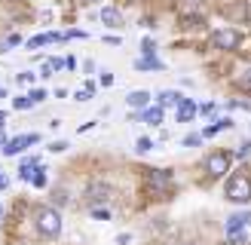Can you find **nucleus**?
Segmentation results:
<instances>
[{
  "mask_svg": "<svg viewBox=\"0 0 251 245\" xmlns=\"http://www.w3.org/2000/svg\"><path fill=\"white\" fill-rule=\"evenodd\" d=\"M184 98L178 95V92H159V104L162 107H175V104H181Z\"/></svg>",
  "mask_w": 251,
  "mask_h": 245,
  "instance_id": "nucleus-10",
  "label": "nucleus"
},
{
  "mask_svg": "<svg viewBox=\"0 0 251 245\" xmlns=\"http://www.w3.org/2000/svg\"><path fill=\"white\" fill-rule=\"evenodd\" d=\"M251 224V212H242V215H230L227 218V236L233 245H245V227Z\"/></svg>",
  "mask_w": 251,
  "mask_h": 245,
  "instance_id": "nucleus-2",
  "label": "nucleus"
},
{
  "mask_svg": "<svg viewBox=\"0 0 251 245\" xmlns=\"http://www.w3.org/2000/svg\"><path fill=\"white\" fill-rule=\"evenodd\" d=\"M205 169H208V175H211V178L227 175V169H230V156H227V153H215V156H208Z\"/></svg>",
  "mask_w": 251,
  "mask_h": 245,
  "instance_id": "nucleus-4",
  "label": "nucleus"
},
{
  "mask_svg": "<svg viewBox=\"0 0 251 245\" xmlns=\"http://www.w3.org/2000/svg\"><path fill=\"white\" fill-rule=\"evenodd\" d=\"M101 19H104V24H107V28H117V24H120V9L107 6V9L101 12Z\"/></svg>",
  "mask_w": 251,
  "mask_h": 245,
  "instance_id": "nucleus-11",
  "label": "nucleus"
},
{
  "mask_svg": "<svg viewBox=\"0 0 251 245\" xmlns=\"http://www.w3.org/2000/svg\"><path fill=\"white\" fill-rule=\"evenodd\" d=\"M150 181H153V187H169V181H172V175L169 172H159V169H150Z\"/></svg>",
  "mask_w": 251,
  "mask_h": 245,
  "instance_id": "nucleus-8",
  "label": "nucleus"
},
{
  "mask_svg": "<svg viewBox=\"0 0 251 245\" xmlns=\"http://www.w3.org/2000/svg\"><path fill=\"white\" fill-rule=\"evenodd\" d=\"M211 43H215L218 49H236V46H239V34L230 31V28H224V31H215Z\"/></svg>",
  "mask_w": 251,
  "mask_h": 245,
  "instance_id": "nucleus-5",
  "label": "nucleus"
},
{
  "mask_svg": "<svg viewBox=\"0 0 251 245\" xmlns=\"http://www.w3.org/2000/svg\"><path fill=\"white\" fill-rule=\"evenodd\" d=\"M31 181L37 184V187H43V184H46V172H43V169H37V172H34V178H31Z\"/></svg>",
  "mask_w": 251,
  "mask_h": 245,
  "instance_id": "nucleus-17",
  "label": "nucleus"
},
{
  "mask_svg": "<svg viewBox=\"0 0 251 245\" xmlns=\"http://www.w3.org/2000/svg\"><path fill=\"white\" fill-rule=\"evenodd\" d=\"M37 230H40L46 239H55L61 233V215L55 208H40V212H37Z\"/></svg>",
  "mask_w": 251,
  "mask_h": 245,
  "instance_id": "nucleus-1",
  "label": "nucleus"
},
{
  "mask_svg": "<svg viewBox=\"0 0 251 245\" xmlns=\"http://www.w3.org/2000/svg\"><path fill=\"white\" fill-rule=\"evenodd\" d=\"M107 193H110V187H104V184H95V187H89V199L101 202V199H107Z\"/></svg>",
  "mask_w": 251,
  "mask_h": 245,
  "instance_id": "nucleus-12",
  "label": "nucleus"
},
{
  "mask_svg": "<svg viewBox=\"0 0 251 245\" xmlns=\"http://www.w3.org/2000/svg\"><path fill=\"white\" fill-rule=\"evenodd\" d=\"M248 153H251V141H245V144L239 147V153H236V156H239V159H245Z\"/></svg>",
  "mask_w": 251,
  "mask_h": 245,
  "instance_id": "nucleus-19",
  "label": "nucleus"
},
{
  "mask_svg": "<svg viewBox=\"0 0 251 245\" xmlns=\"http://www.w3.org/2000/svg\"><path fill=\"white\" fill-rule=\"evenodd\" d=\"M193 117H196V104L190 101V98H184V101L178 104V120L187 122V120H193Z\"/></svg>",
  "mask_w": 251,
  "mask_h": 245,
  "instance_id": "nucleus-7",
  "label": "nucleus"
},
{
  "mask_svg": "<svg viewBox=\"0 0 251 245\" xmlns=\"http://www.w3.org/2000/svg\"><path fill=\"white\" fill-rule=\"evenodd\" d=\"M227 199L230 202H251V178L236 175L227 181Z\"/></svg>",
  "mask_w": 251,
  "mask_h": 245,
  "instance_id": "nucleus-3",
  "label": "nucleus"
},
{
  "mask_svg": "<svg viewBox=\"0 0 251 245\" xmlns=\"http://www.w3.org/2000/svg\"><path fill=\"white\" fill-rule=\"evenodd\" d=\"M65 147H68V144H65V141H55V144H52V147H49V150H55V153H61V150H65Z\"/></svg>",
  "mask_w": 251,
  "mask_h": 245,
  "instance_id": "nucleus-22",
  "label": "nucleus"
},
{
  "mask_svg": "<svg viewBox=\"0 0 251 245\" xmlns=\"http://www.w3.org/2000/svg\"><path fill=\"white\" fill-rule=\"evenodd\" d=\"M12 104H16V110H28V107L34 104V101H31V95H28V98H16V101H12Z\"/></svg>",
  "mask_w": 251,
  "mask_h": 245,
  "instance_id": "nucleus-16",
  "label": "nucleus"
},
{
  "mask_svg": "<svg viewBox=\"0 0 251 245\" xmlns=\"http://www.w3.org/2000/svg\"><path fill=\"white\" fill-rule=\"evenodd\" d=\"M199 144V135H187L184 138V147H196Z\"/></svg>",
  "mask_w": 251,
  "mask_h": 245,
  "instance_id": "nucleus-21",
  "label": "nucleus"
},
{
  "mask_svg": "<svg viewBox=\"0 0 251 245\" xmlns=\"http://www.w3.org/2000/svg\"><path fill=\"white\" fill-rule=\"evenodd\" d=\"M135 68H138V71H159V68H162V61H156V58H150V55H147V58H138V61H135Z\"/></svg>",
  "mask_w": 251,
  "mask_h": 245,
  "instance_id": "nucleus-9",
  "label": "nucleus"
},
{
  "mask_svg": "<svg viewBox=\"0 0 251 245\" xmlns=\"http://www.w3.org/2000/svg\"><path fill=\"white\" fill-rule=\"evenodd\" d=\"M159 120H162V107H150V110H144V122H150V126H159Z\"/></svg>",
  "mask_w": 251,
  "mask_h": 245,
  "instance_id": "nucleus-13",
  "label": "nucleus"
},
{
  "mask_svg": "<svg viewBox=\"0 0 251 245\" xmlns=\"http://www.w3.org/2000/svg\"><path fill=\"white\" fill-rule=\"evenodd\" d=\"M34 141H37V135H22V138H12V141L3 147V153H6V156H12V153L25 150V144H34Z\"/></svg>",
  "mask_w": 251,
  "mask_h": 245,
  "instance_id": "nucleus-6",
  "label": "nucleus"
},
{
  "mask_svg": "<svg viewBox=\"0 0 251 245\" xmlns=\"http://www.w3.org/2000/svg\"><path fill=\"white\" fill-rule=\"evenodd\" d=\"M147 101H150L147 92H132V95H129V104H132V107H147Z\"/></svg>",
  "mask_w": 251,
  "mask_h": 245,
  "instance_id": "nucleus-14",
  "label": "nucleus"
},
{
  "mask_svg": "<svg viewBox=\"0 0 251 245\" xmlns=\"http://www.w3.org/2000/svg\"><path fill=\"white\" fill-rule=\"evenodd\" d=\"M34 172H37V166H34V163H25V166L19 169V175H22L25 181H31V178H34Z\"/></svg>",
  "mask_w": 251,
  "mask_h": 245,
  "instance_id": "nucleus-15",
  "label": "nucleus"
},
{
  "mask_svg": "<svg viewBox=\"0 0 251 245\" xmlns=\"http://www.w3.org/2000/svg\"><path fill=\"white\" fill-rule=\"evenodd\" d=\"M135 147H138V150L144 153V150H150V147H153V144H150V138H138V141H135Z\"/></svg>",
  "mask_w": 251,
  "mask_h": 245,
  "instance_id": "nucleus-18",
  "label": "nucleus"
},
{
  "mask_svg": "<svg viewBox=\"0 0 251 245\" xmlns=\"http://www.w3.org/2000/svg\"><path fill=\"white\" fill-rule=\"evenodd\" d=\"M43 98H46L43 89H34V92H31V101H34V104H37V101H43Z\"/></svg>",
  "mask_w": 251,
  "mask_h": 245,
  "instance_id": "nucleus-20",
  "label": "nucleus"
},
{
  "mask_svg": "<svg viewBox=\"0 0 251 245\" xmlns=\"http://www.w3.org/2000/svg\"><path fill=\"white\" fill-rule=\"evenodd\" d=\"M6 187V178H0V190H3Z\"/></svg>",
  "mask_w": 251,
  "mask_h": 245,
  "instance_id": "nucleus-23",
  "label": "nucleus"
}]
</instances>
